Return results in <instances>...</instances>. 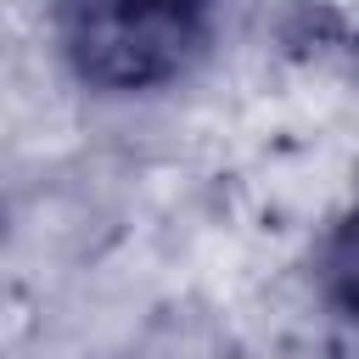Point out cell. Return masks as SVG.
Returning <instances> with one entry per match:
<instances>
[{"label":"cell","instance_id":"1","mask_svg":"<svg viewBox=\"0 0 359 359\" xmlns=\"http://www.w3.org/2000/svg\"><path fill=\"white\" fill-rule=\"evenodd\" d=\"M208 0H50V39L67 79L101 101H140L185 84L213 50Z\"/></svg>","mask_w":359,"mask_h":359},{"label":"cell","instance_id":"2","mask_svg":"<svg viewBox=\"0 0 359 359\" xmlns=\"http://www.w3.org/2000/svg\"><path fill=\"white\" fill-rule=\"evenodd\" d=\"M314 275H320L325 303L359 331V185L331 213V224L320 236V252H314Z\"/></svg>","mask_w":359,"mask_h":359},{"label":"cell","instance_id":"3","mask_svg":"<svg viewBox=\"0 0 359 359\" xmlns=\"http://www.w3.org/2000/svg\"><path fill=\"white\" fill-rule=\"evenodd\" d=\"M286 39L359 62V0H286Z\"/></svg>","mask_w":359,"mask_h":359},{"label":"cell","instance_id":"4","mask_svg":"<svg viewBox=\"0 0 359 359\" xmlns=\"http://www.w3.org/2000/svg\"><path fill=\"white\" fill-rule=\"evenodd\" d=\"M208 6H213V11H224V6H230V0H208Z\"/></svg>","mask_w":359,"mask_h":359}]
</instances>
